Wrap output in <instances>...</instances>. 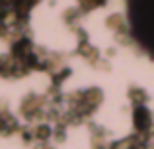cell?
<instances>
[{"instance_id":"cell-1","label":"cell","mask_w":154,"mask_h":149,"mask_svg":"<svg viewBox=\"0 0 154 149\" xmlns=\"http://www.w3.org/2000/svg\"><path fill=\"white\" fill-rule=\"evenodd\" d=\"M133 8L137 12L135 16V26L139 30V37H143V41H148L154 49V0H137V4Z\"/></svg>"}]
</instances>
